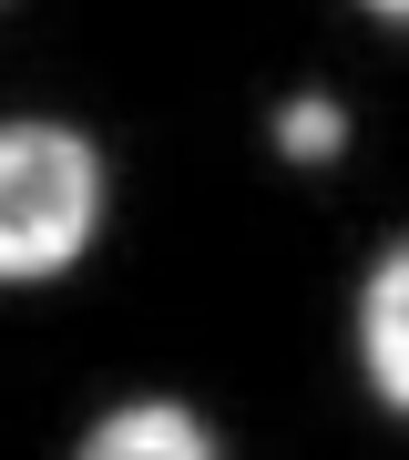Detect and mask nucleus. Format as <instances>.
<instances>
[{
  "label": "nucleus",
  "mask_w": 409,
  "mask_h": 460,
  "mask_svg": "<svg viewBox=\"0 0 409 460\" xmlns=\"http://www.w3.org/2000/svg\"><path fill=\"white\" fill-rule=\"evenodd\" d=\"M102 164L82 133L51 123H0V277H51L93 246Z\"/></svg>",
  "instance_id": "obj_1"
},
{
  "label": "nucleus",
  "mask_w": 409,
  "mask_h": 460,
  "mask_svg": "<svg viewBox=\"0 0 409 460\" xmlns=\"http://www.w3.org/2000/svg\"><path fill=\"white\" fill-rule=\"evenodd\" d=\"M359 348H369L378 399H389V410H409V246L378 266L369 296H359Z\"/></svg>",
  "instance_id": "obj_2"
},
{
  "label": "nucleus",
  "mask_w": 409,
  "mask_h": 460,
  "mask_svg": "<svg viewBox=\"0 0 409 460\" xmlns=\"http://www.w3.org/2000/svg\"><path fill=\"white\" fill-rule=\"evenodd\" d=\"M93 460H205V420L195 410H174V399H133V410L113 420H93V440H82Z\"/></svg>",
  "instance_id": "obj_3"
},
{
  "label": "nucleus",
  "mask_w": 409,
  "mask_h": 460,
  "mask_svg": "<svg viewBox=\"0 0 409 460\" xmlns=\"http://www.w3.org/2000/svg\"><path fill=\"white\" fill-rule=\"evenodd\" d=\"M338 144H348L338 102H287V113H277V154H287V164H327Z\"/></svg>",
  "instance_id": "obj_4"
},
{
  "label": "nucleus",
  "mask_w": 409,
  "mask_h": 460,
  "mask_svg": "<svg viewBox=\"0 0 409 460\" xmlns=\"http://www.w3.org/2000/svg\"><path fill=\"white\" fill-rule=\"evenodd\" d=\"M369 11H378V21H409V0H369Z\"/></svg>",
  "instance_id": "obj_5"
}]
</instances>
